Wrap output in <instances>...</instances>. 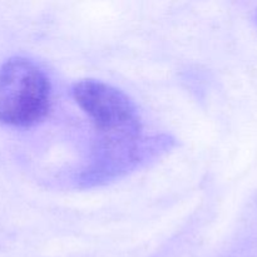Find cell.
Returning <instances> with one entry per match:
<instances>
[{
  "instance_id": "1",
  "label": "cell",
  "mask_w": 257,
  "mask_h": 257,
  "mask_svg": "<svg viewBox=\"0 0 257 257\" xmlns=\"http://www.w3.org/2000/svg\"><path fill=\"white\" fill-rule=\"evenodd\" d=\"M50 93L49 79L34 62L10 58L0 65V122L35 124L49 109Z\"/></svg>"
},
{
  "instance_id": "2",
  "label": "cell",
  "mask_w": 257,
  "mask_h": 257,
  "mask_svg": "<svg viewBox=\"0 0 257 257\" xmlns=\"http://www.w3.org/2000/svg\"><path fill=\"white\" fill-rule=\"evenodd\" d=\"M72 94L98 130L110 138L122 141L140 132L137 108L122 90L100 80L84 79L73 85Z\"/></svg>"
}]
</instances>
